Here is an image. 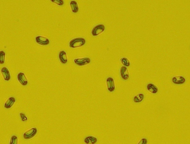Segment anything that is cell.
<instances>
[{"instance_id":"6da1fadb","label":"cell","mask_w":190,"mask_h":144,"mask_svg":"<svg viewBox=\"0 0 190 144\" xmlns=\"http://www.w3.org/2000/svg\"><path fill=\"white\" fill-rule=\"evenodd\" d=\"M86 43L85 38L82 37L76 38L72 39L69 43V47L72 48H79L83 47Z\"/></svg>"},{"instance_id":"7a4b0ae2","label":"cell","mask_w":190,"mask_h":144,"mask_svg":"<svg viewBox=\"0 0 190 144\" xmlns=\"http://www.w3.org/2000/svg\"><path fill=\"white\" fill-rule=\"evenodd\" d=\"M38 130L37 128L32 127L24 133L23 135V139L26 140L31 139L36 136Z\"/></svg>"},{"instance_id":"3957f363","label":"cell","mask_w":190,"mask_h":144,"mask_svg":"<svg viewBox=\"0 0 190 144\" xmlns=\"http://www.w3.org/2000/svg\"><path fill=\"white\" fill-rule=\"evenodd\" d=\"M105 26L103 24L97 25L93 28L91 34L93 37H96L101 34L105 31Z\"/></svg>"},{"instance_id":"277c9868","label":"cell","mask_w":190,"mask_h":144,"mask_svg":"<svg viewBox=\"0 0 190 144\" xmlns=\"http://www.w3.org/2000/svg\"><path fill=\"white\" fill-rule=\"evenodd\" d=\"M107 88L108 91L110 93H112L115 91V80L112 77H109L106 80Z\"/></svg>"},{"instance_id":"5b68a950","label":"cell","mask_w":190,"mask_h":144,"mask_svg":"<svg viewBox=\"0 0 190 144\" xmlns=\"http://www.w3.org/2000/svg\"><path fill=\"white\" fill-rule=\"evenodd\" d=\"M74 61L76 65L79 66H83L90 64L91 59L89 57L75 58Z\"/></svg>"},{"instance_id":"8992f818","label":"cell","mask_w":190,"mask_h":144,"mask_svg":"<svg viewBox=\"0 0 190 144\" xmlns=\"http://www.w3.org/2000/svg\"><path fill=\"white\" fill-rule=\"evenodd\" d=\"M35 41L39 45L42 46H47L50 43V41L44 36L39 35L37 36L35 38Z\"/></svg>"},{"instance_id":"52a82bcc","label":"cell","mask_w":190,"mask_h":144,"mask_svg":"<svg viewBox=\"0 0 190 144\" xmlns=\"http://www.w3.org/2000/svg\"><path fill=\"white\" fill-rule=\"evenodd\" d=\"M17 78L19 82L22 86H26L28 85V79L24 73L20 72L17 75Z\"/></svg>"},{"instance_id":"ba28073f","label":"cell","mask_w":190,"mask_h":144,"mask_svg":"<svg viewBox=\"0 0 190 144\" xmlns=\"http://www.w3.org/2000/svg\"><path fill=\"white\" fill-rule=\"evenodd\" d=\"M1 73L3 79L5 81H9L11 79L10 73L6 67H3L1 69Z\"/></svg>"},{"instance_id":"9c48e42d","label":"cell","mask_w":190,"mask_h":144,"mask_svg":"<svg viewBox=\"0 0 190 144\" xmlns=\"http://www.w3.org/2000/svg\"><path fill=\"white\" fill-rule=\"evenodd\" d=\"M172 82L176 85H182L186 82V79L182 76H176L173 77L172 79Z\"/></svg>"},{"instance_id":"30bf717a","label":"cell","mask_w":190,"mask_h":144,"mask_svg":"<svg viewBox=\"0 0 190 144\" xmlns=\"http://www.w3.org/2000/svg\"><path fill=\"white\" fill-rule=\"evenodd\" d=\"M120 76L122 79L124 80H127L129 79V73L128 69L127 67H121L120 69Z\"/></svg>"},{"instance_id":"8fae6325","label":"cell","mask_w":190,"mask_h":144,"mask_svg":"<svg viewBox=\"0 0 190 144\" xmlns=\"http://www.w3.org/2000/svg\"><path fill=\"white\" fill-rule=\"evenodd\" d=\"M59 61L62 64H66L68 62V57L66 52L64 50L60 51L58 54Z\"/></svg>"},{"instance_id":"7c38bea8","label":"cell","mask_w":190,"mask_h":144,"mask_svg":"<svg viewBox=\"0 0 190 144\" xmlns=\"http://www.w3.org/2000/svg\"><path fill=\"white\" fill-rule=\"evenodd\" d=\"M15 101V98L13 97H11L6 100L4 105V107L7 109H11L14 105Z\"/></svg>"},{"instance_id":"4fadbf2b","label":"cell","mask_w":190,"mask_h":144,"mask_svg":"<svg viewBox=\"0 0 190 144\" xmlns=\"http://www.w3.org/2000/svg\"><path fill=\"white\" fill-rule=\"evenodd\" d=\"M84 141L85 144H95L98 141V139L95 136H89L84 139Z\"/></svg>"},{"instance_id":"5bb4252c","label":"cell","mask_w":190,"mask_h":144,"mask_svg":"<svg viewBox=\"0 0 190 144\" xmlns=\"http://www.w3.org/2000/svg\"><path fill=\"white\" fill-rule=\"evenodd\" d=\"M147 90L149 92L153 94H156L158 92V88L156 85L153 83H150L147 84Z\"/></svg>"},{"instance_id":"9a60e30c","label":"cell","mask_w":190,"mask_h":144,"mask_svg":"<svg viewBox=\"0 0 190 144\" xmlns=\"http://www.w3.org/2000/svg\"><path fill=\"white\" fill-rule=\"evenodd\" d=\"M69 5H70L71 9L72 12L74 13H78L79 8L77 1H74V0L71 1Z\"/></svg>"},{"instance_id":"2e32d148","label":"cell","mask_w":190,"mask_h":144,"mask_svg":"<svg viewBox=\"0 0 190 144\" xmlns=\"http://www.w3.org/2000/svg\"><path fill=\"white\" fill-rule=\"evenodd\" d=\"M144 98H145V95L143 94L139 93L134 97L133 100L134 103H138L143 101Z\"/></svg>"},{"instance_id":"e0dca14e","label":"cell","mask_w":190,"mask_h":144,"mask_svg":"<svg viewBox=\"0 0 190 144\" xmlns=\"http://www.w3.org/2000/svg\"><path fill=\"white\" fill-rule=\"evenodd\" d=\"M6 53L3 50L0 51V64L3 65L5 61Z\"/></svg>"},{"instance_id":"ac0fdd59","label":"cell","mask_w":190,"mask_h":144,"mask_svg":"<svg viewBox=\"0 0 190 144\" xmlns=\"http://www.w3.org/2000/svg\"><path fill=\"white\" fill-rule=\"evenodd\" d=\"M121 62L123 65L126 67H129L130 65V62L129 59L126 57H123L121 59Z\"/></svg>"},{"instance_id":"d6986e66","label":"cell","mask_w":190,"mask_h":144,"mask_svg":"<svg viewBox=\"0 0 190 144\" xmlns=\"http://www.w3.org/2000/svg\"><path fill=\"white\" fill-rule=\"evenodd\" d=\"M9 144H18V139L16 135L11 136L10 139Z\"/></svg>"},{"instance_id":"ffe728a7","label":"cell","mask_w":190,"mask_h":144,"mask_svg":"<svg viewBox=\"0 0 190 144\" xmlns=\"http://www.w3.org/2000/svg\"><path fill=\"white\" fill-rule=\"evenodd\" d=\"M51 2L59 6H63L64 4L63 0H51Z\"/></svg>"},{"instance_id":"44dd1931","label":"cell","mask_w":190,"mask_h":144,"mask_svg":"<svg viewBox=\"0 0 190 144\" xmlns=\"http://www.w3.org/2000/svg\"><path fill=\"white\" fill-rule=\"evenodd\" d=\"M19 116L22 121L24 122V121H26L28 120V117H27L25 114H24V113L22 112L20 113Z\"/></svg>"},{"instance_id":"7402d4cb","label":"cell","mask_w":190,"mask_h":144,"mask_svg":"<svg viewBox=\"0 0 190 144\" xmlns=\"http://www.w3.org/2000/svg\"><path fill=\"white\" fill-rule=\"evenodd\" d=\"M148 140L147 139L143 138L141 139L137 144H147Z\"/></svg>"}]
</instances>
